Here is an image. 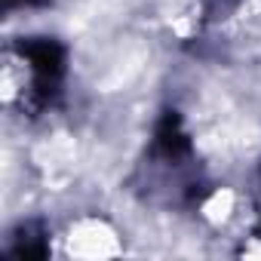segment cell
I'll list each match as a JSON object with an SVG mask.
<instances>
[{
  "label": "cell",
  "mask_w": 261,
  "mask_h": 261,
  "mask_svg": "<svg viewBox=\"0 0 261 261\" xmlns=\"http://www.w3.org/2000/svg\"><path fill=\"white\" fill-rule=\"evenodd\" d=\"M46 252H49V243H46V233L37 230V224H22L16 230L10 255H16V258H43Z\"/></svg>",
  "instance_id": "7a4b0ae2"
},
{
  "label": "cell",
  "mask_w": 261,
  "mask_h": 261,
  "mask_svg": "<svg viewBox=\"0 0 261 261\" xmlns=\"http://www.w3.org/2000/svg\"><path fill=\"white\" fill-rule=\"evenodd\" d=\"M37 0H4V10H16V7H31Z\"/></svg>",
  "instance_id": "3957f363"
},
{
  "label": "cell",
  "mask_w": 261,
  "mask_h": 261,
  "mask_svg": "<svg viewBox=\"0 0 261 261\" xmlns=\"http://www.w3.org/2000/svg\"><path fill=\"white\" fill-rule=\"evenodd\" d=\"M68 53L53 37H25L7 53L4 86L7 101L19 92L25 111H43L56 101L65 80Z\"/></svg>",
  "instance_id": "6da1fadb"
}]
</instances>
